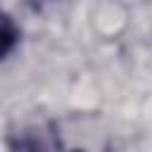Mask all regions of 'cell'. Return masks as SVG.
<instances>
[{"label":"cell","mask_w":152,"mask_h":152,"mask_svg":"<svg viewBox=\"0 0 152 152\" xmlns=\"http://www.w3.org/2000/svg\"><path fill=\"white\" fill-rule=\"evenodd\" d=\"M17 43H19V26L7 12L0 10V62L10 57Z\"/></svg>","instance_id":"cell-2"},{"label":"cell","mask_w":152,"mask_h":152,"mask_svg":"<svg viewBox=\"0 0 152 152\" xmlns=\"http://www.w3.org/2000/svg\"><path fill=\"white\" fill-rule=\"evenodd\" d=\"M7 147L10 152H64L55 121L24 124L19 131L10 133Z\"/></svg>","instance_id":"cell-1"}]
</instances>
